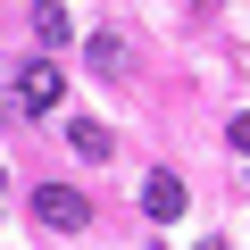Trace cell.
I'll return each instance as SVG.
<instances>
[{"mask_svg":"<svg viewBox=\"0 0 250 250\" xmlns=\"http://www.w3.org/2000/svg\"><path fill=\"white\" fill-rule=\"evenodd\" d=\"M200 250H225V242H200Z\"/></svg>","mask_w":250,"mask_h":250,"instance_id":"7","label":"cell"},{"mask_svg":"<svg viewBox=\"0 0 250 250\" xmlns=\"http://www.w3.org/2000/svg\"><path fill=\"white\" fill-rule=\"evenodd\" d=\"M59 100H67V67H50V59L17 67V108H25V117H50Z\"/></svg>","mask_w":250,"mask_h":250,"instance_id":"1","label":"cell"},{"mask_svg":"<svg viewBox=\"0 0 250 250\" xmlns=\"http://www.w3.org/2000/svg\"><path fill=\"white\" fill-rule=\"evenodd\" d=\"M34 217H42L50 233H83V225H92V200L67 192V184H42V192H34Z\"/></svg>","mask_w":250,"mask_h":250,"instance_id":"2","label":"cell"},{"mask_svg":"<svg viewBox=\"0 0 250 250\" xmlns=\"http://www.w3.org/2000/svg\"><path fill=\"white\" fill-rule=\"evenodd\" d=\"M142 208H150V217H159V225H167V217H184V184H175V175H167V167H159V175H150V184H142Z\"/></svg>","mask_w":250,"mask_h":250,"instance_id":"3","label":"cell"},{"mask_svg":"<svg viewBox=\"0 0 250 250\" xmlns=\"http://www.w3.org/2000/svg\"><path fill=\"white\" fill-rule=\"evenodd\" d=\"M92 67H100V75H125V42H117V34H92Z\"/></svg>","mask_w":250,"mask_h":250,"instance_id":"5","label":"cell"},{"mask_svg":"<svg viewBox=\"0 0 250 250\" xmlns=\"http://www.w3.org/2000/svg\"><path fill=\"white\" fill-rule=\"evenodd\" d=\"M233 150H242V159H250V117H233Z\"/></svg>","mask_w":250,"mask_h":250,"instance_id":"6","label":"cell"},{"mask_svg":"<svg viewBox=\"0 0 250 250\" xmlns=\"http://www.w3.org/2000/svg\"><path fill=\"white\" fill-rule=\"evenodd\" d=\"M67 142H75L83 159H108V125H100V117H75V125H67Z\"/></svg>","mask_w":250,"mask_h":250,"instance_id":"4","label":"cell"}]
</instances>
